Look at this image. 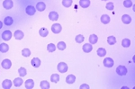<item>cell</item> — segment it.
I'll list each match as a JSON object with an SVG mask.
<instances>
[{"mask_svg":"<svg viewBox=\"0 0 135 89\" xmlns=\"http://www.w3.org/2000/svg\"><path fill=\"white\" fill-rule=\"evenodd\" d=\"M57 68L60 73H66L68 71V65L65 62H60L58 64Z\"/></svg>","mask_w":135,"mask_h":89,"instance_id":"cell-1","label":"cell"},{"mask_svg":"<svg viewBox=\"0 0 135 89\" xmlns=\"http://www.w3.org/2000/svg\"><path fill=\"white\" fill-rule=\"evenodd\" d=\"M116 73L120 76H125L127 74V68L124 66H118L116 68Z\"/></svg>","mask_w":135,"mask_h":89,"instance_id":"cell-2","label":"cell"},{"mask_svg":"<svg viewBox=\"0 0 135 89\" xmlns=\"http://www.w3.org/2000/svg\"><path fill=\"white\" fill-rule=\"evenodd\" d=\"M62 30V27L61 25L59 24H52L51 26V32L53 33H56V34H58V33H59L60 32H61Z\"/></svg>","mask_w":135,"mask_h":89,"instance_id":"cell-3","label":"cell"},{"mask_svg":"<svg viewBox=\"0 0 135 89\" xmlns=\"http://www.w3.org/2000/svg\"><path fill=\"white\" fill-rule=\"evenodd\" d=\"M3 6L5 7L6 10H9L11 9V8H13L14 3H13L12 0H5V1L3 2Z\"/></svg>","mask_w":135,"mask_h":89,"instance_id":"cell-4","label":"cell"},{"mask_svg":"<svg viewBox=\"0 0 135 89\" xmlns=\"http://www.w3.org/2000/svg\"><path fill=\"white\" fill-rule=\"evenodd\" d=\"M1 66H2L3 68H5V69H9L10 68H11V66H12V62H11V60H9V59H4V60L2 61V63H1Z\"/></svg>","mask_w":135,"mask_h":89,"instance_id":"cell-5","label":"cell"},{"mask_svg":"<svg viewBox=\"0 0 135 89\" xmlns=\"http://www.w3.org/2000/svg\"><path fill=\"white\" fill-rule=\"evenodd\" d=\"M104 66L106 68H112L114 66V60L111 58H105L104 59Z\"/></svg>","mask_w":135,"mask_h":89,"instance_id":"cell-6","label":"cell"},{"mask_svg":"<svg viewBox=\"0 0 135 89\" xmlns=\"http://www.w3.org/2000/svg\"><path fill=\"white\" fill-rule=\"evenodd\" d=\"M12 38V33L10 31H5L2 33V39L4 41H9Z\"/></svg>","mask_w":135,"mask_h":89,"instance_id":"cell-7","label":"cell"},{"mask_svg":"<svg viewBox=\"0 0 135 89\" xmlns=\"http://www.w3.org/2000/svg\"><path fill=\"white\" fill-rule=\"evenodd\" d=\"M26 14H28V15H33V14H35L36 12V9L35 7L33 6V5H28V6L26 7Z\"/></svg>","mask_w":135,"mask_h":89,"instance_id":"cell-8","label":"cell"},{"mask_svg":"<svg viewBox=\"0 0 135 89\" xmlns=\"http://www.w3.org/2000/svg\"><path fill=\"white\" fill-rule=\"evenodd\" d=\"M83 51L86 52V53H89V52L92 51L93 49V46L92 44H89V43H86V44L83 45Z\"/></svg>","mask_w":135,"mask_h":89,"instance_id":"cell-9","label":"cell"},{"mask_svg":"<svg viewBox=\"0 0 135 89\" xmlns=\"http://www.w3.org/2000/svg\"><path fill=\"white\" fill-rule=\"evenodd\" d=\"M49 18H50V21H57L59 19V14L57 12H54L52 11L49 14Z\"/></svg>","mask_w":135,"mask_h":89,"instance_id":"cell-10","label":"cell"},{"mask_svg":"<svg viewBox=\"0 0 135 89\" xmlns=\"http://www.w3.org/2000/svg\"><path fill=\"white\" fill-rule=\"evenodd\" d=\"M11 87H12V82H11V80L9 79H5L3 81L2 83V87L5 89H9L11 88Z\"/></svg>","mask_w":135,"mask_h":89,"instance_id":"cell-11","label":"cell"},{"mask_svg":"<svg viewBox=\"0 0 135 89\" xmlns=\"http://www.w3.org/2000/svg\"><path fill=\"white\" fill-rule=\"evenodd\" d=\"M14 38H15L16 40H22V39L24 38V33H23L22 31L17 30V31H15V32H14Z\"/></svg>","mask_w":135,"mask_h":89,"instance_id":"cell-12","label":"cell"},{"mask_svg":"<svg viewBox=\"0 0 135 89\" xmlns=\"http://www.w3.org/2000/svg\"><path fill=\"white\" fill-rule=\"evenodd\" d=\"M31 64H32L33 67H34V68H39V67L41 66L40 59H38V58H33L31 61Z\"/></svg>","mask_w":135,"mask_h":89,"instance_id":"cell-13","label":"cell"},{"mask_svg":"<svg viewBox=\"0 0 135 89\" xmlns=\"http://www.w3.org/2000/svg\"><path fill=\"white\" fill-rule=\"evenodd\" d=\"M36 9L40 11V12H43V11H44L46 9V5L43 2H38L37 5H36Z\"/></svg>","mask_w":135,"mask_h":89,"instance_id":"cell-14","label":"cell"},{"mask_svg":"<svg viewBox=\"0 0 135 89\" xmlns=\"http://www.w3.org/2000/svg\"><path fill=\"white\" fill-rule=\"evenodd\" d=\"M122 21H123V24H131V22H132V18H131V16L128 15V14H124V15H123V17H122Z\"/></svg>","mask_w":135,"mask_h":89,"instance_id":"cell-15","label":"cell"},{"mask_svg":"<svg viewBox=\"0 0 135 89\" xmlns=\"http://www.w3.org/2000/svg\"><path fill=\"white\" fill-rule=\"evenodd\" d=\"M79 5L82 8H88L90 5V0H80L79 1Z\"/></svg>","mask_w":135,"mask_h":89,"instance_id":"cell-16","label":"cell"},{"mask_svg":"<svg viewBox=\"0 0 135 89\" xmlns=\"http://www.w3.org/2000/svg\"><path fill=\"white\" fill-rule=\"evenodd\" d=\"M25 88L27 89H32L33 88V87H34V82H33V79H27L25 81Z\"/></svg>","mask_w":135,"mask_h":89,"instance_id":"cell-17","label":"cell"},{"mask_svg":"<svg viewBox=\"0 0 135 89\" xmlns=\"http://www.w3.org/2000/svg\"><path fill=\"white\" fill-rule=\"evenodd\" d=\"M76 81V77L74 75H69L66 77V83L67 84H73Z\"/></svg>","mask_w":135,"mask_h":89,"instance_id":"cell-18","label":"cell"},{"mask_svg":"<svg viewBox=\"0 0 135 89\" xmlns=\"http://www.w3.org/2000/svg\"><path fill=\"white\" fill-rule=\"evenodd\" d=\"M8 49H9V46H8L6 43H1V44H0V51L2 52V53L7 52Z\"/></svg>","mask_w":135,"mask_h":89,"instance_id":"cell-19","label":"cell"},{"mask_svg":"<svg viewBox=\"0 0 135 89\" xmlns=\"http://www.w3.org/2000/svg\"><path fill=\"white\" fill-rule=\"evenodd\" d=\"M23 79H22V77H17V78H14V87H21L22 85H23Z\"/></svg>","mask_w":135,"mask_h":89,"instance_id":"cell-20","label":"cell"},{"mask_svg":"<svg viewBox=\"0 0 135 89\" xmlns=\"http://www.w3.org/2000/svg\"><path fill=\"white\" fill-rule=\"evenodd\" d=\"M98 41V37H97L95 34H91L89 36V42L90 44H95Z\"/></svg>","mask_w":135,"mask_h":89,"instance_id":"cell-21","label":"cell"},{"mask_svg":"<svg viewBox=\"0 0 135 89\" xmlns=\"http://www.w3.org/2000/svg\"><path fill=\"white\" fill-rule=\"evenodd\" d=\"M101 22L104 24H107L110 22V16L107 15V14H103L102 16H101Z\"/></svg>","mask_w":135,"mask_h":89,"instance_id":"cell-22","label":"cell"},{"mask_svg":"<svg viewBox=\"0 0 135 89\" xmlns=\"http://www.w3.org/2000/svg\"><path fill=\"white\" fill-rule=\"evenodd\" d=\"M40 87L42 89H49L50 88V83L48 82V81H45V80H43V81H42L40 84Z\"/></svg>","mask_w":135,"mask_h":89,"instance_id":"cell-23","label":"cell"},{"mask_svg":"<svg viewBox=\"0 0 135 89\" xmlns=\"http://www.w3.org/2000/svg\"><path fill=\"white\" fill-rule=\"evenodd\" d=\"M97 55L99 57H104L106 55V50L104 48H99V49H97Z\"/></svg>","mask_w":135,"mask_h":89,"instance_id":"cell-24","label":"cell"},{"mask_svg":"<svg viewBox=\"0 0 135 89\" xmlns=\"http://www.w3.org/2000/svg\"><path fill=\"white\" fill-rule=\"evenodd\" d=\"M39 33H40V35L42 36V37L44 38L49 34V32H48V30L46 28H41L40 31H39Z\"/></svg>","mask_w":135,"mask_h":89,"instance_id":"cell-25","label":"cell"},{"mask_svg":"<svg viewBox=\"0 0 135 89\" xmlns=\"http://www.w3.org/2000/svg\"><path fill=\"white\" fill-rule=\"evenodd\" d=\"M4 23H5V25H12L13 23H14V20H13L12 17H10V16H7L5 18V21H4Z\"/></svg>","mask_w":135,"mask_h":89,"instance_id":"cell-26","label":"cell"},{"mask_svg":"<svg viewBox=\"0 0 135 89\" xmlns=\"http://www.w3.org/2000/svg\"><path fill=\"white\" fill-rule=\"evenodd\" d=\"M50 81L53 83H58L59 81V76L58 74H52L50 77Z\"/></svg>","mask_w":135,"mask_h":89,"instance_id":"cell-27","label":"cell"},{"mask_svg":"<svg viewBox=\"0 0 135 89\" xmlns=\"http://www.w3.org/2000/svg\"><path fill=\"white\" fill-rule=\"evenodd\" d=\"M122 45L123 47L124 48H128L131 46V41L129 39H123V42H122Z\"/></svg>","mask_w":135,"mask_h":89,"instance_id":"cell-28","label":"cell"},{"mask_svg":"<svg viewBox=\"0 0 135 89\" xmlns=\"http://www.w3.org/2000/svg\"><path fill=\"white\" fill-rule=\"evenodd\" d=\"M57 48L59 50H64L66 49V43L64 42H59L57 45Z\"/></svg>","mask_w":135,"mask_h":89,"instance_id":"cell-29","label":"cell"},{"mask_svg":"<svg viewBox=\"0 0 135 89\" xmlns=\"http://www.w3.org/2000/svg\"><path fill=\"white\" fill-rule=\"evenodd\" d=\"M18 74L20 75V77H25L26 74H27V71L24 68H20L18 69Z\"/></svg>","mask_w":135,"mask_h":89,"instance_id":"cell-30","label":"cell"},{"mask_svg":"<svg viewBox=\"0 0 135 89\" xmlns=\"http://www.w3.org/2000/svg\"><path fill=\"white\" fill-rule=\"evenodd\" d=\"M75 40H76V42H78V43H82V42H84V40H85V37H84L82 34H78V35L76 36Z\"/></svg>","mask_w":135,"mask_h":89,"instance_id":"cell-31","label":"cell"},{"mask_svg":"<svg viewBox=\"0 0 135 89\" xmlns=\"http://www.w3.org/2000/svg\"><path fill=\"white\" fill-rule=\"evenodd\" d=\"M107 42H108V44H110V45L115 44V42H116L115 37H114V36H109L108 39H107Z\"/></svg>","mask_w":135,"mask_h":89,"instance_id":"cell-32","label":"cell"},{"mask_svg":"<svg viewBox=\"0 0 135 89\" xmlns=\"http://www.w3.org/2000/svg\"><path fill=\"white\" fill-rule=\"evenodd\" d=\"M22 55L24 57H29L31 55V50L29 49H27V48H25V49H24L22 50Z\"/></svg>","mask_w":135,"mask_h":89,"instance_id":"cell-33","label":"cell"},{"mask_svg":"<svg viewBox=\"0 0 135 89\" xmlns=\"http://www.w3.org/2000/svg\"><path fill=\"white\" fill-rule=\"evenodd\" d=\"M47 49H48V51L53 52L55 51V49H56V46H55L53 43H49L47 46Z\"/></svg>","mask_w":135,"mask_h":89,"instance_id":"cell-34","label":"cell"},{"mask_svg":"<svg viewBox=\"0 0 135 89\" xmlns=\"http://www.w3.org/2000/svg\"><path fill=\"white\" fill-rule=\"evenodd\" d=\"M62 5L65 7H69L72 5V0H62Z\"/></svg>","mask_w":135,"mask_h":89,"instance_id":"cell-35","label":"cell"},{"mask_svg":"<svg viewBox=\"0 0 135 89\" xmlns=\"http://www.w3.org/2000/svg\"><path fill=\"white\" fill-rule=\"evenodd\" d=\"M123 5L125 7H127V8H130V7L133 5V2H132L131 0H124V1H123Z\"/></svg>","mask_w":135,"mask_h":89,"instance_id":"cell-36","label":"cell"},{"mask_svg":"<svg viewBox=\"0 0 135 89\" xmlns=\"http://www.w3.org/2000/svg\"><path fill=\"white\" fill-rule=\"evenodd\" d=\"M106 9L107 10H113L114 8V3H112V2H109L108 4L106 5Z\"/></svg>","mask_w":135,"mask_h":89,"instance_id":"cell-37","label":"cell"},{"mask_svg":"<svg viewBox=\"0 0 135 89\" xmlns=\"http://www.w3.org/2000/svg\"><path fill=\"white\" fill-rule=\"evenodd\" d=\"M80 89H88L89 88V86L87 84H83V85H81L80 87H79Z\"/></svg>","mask_w":135,"mask_h":89,"instance_id":"cell-38","label":"cell"},{"mask_svg":"<svg viewBox=\"0 0 135 89\" xmlns=\"http://www.w3.org/2000/svg\"><path fill=\"white\" fill-rule=\"evenodd\" d=\"M2 26H3V23L1 21H0V29L2 28Z\"/></svg>","mask_w":135,"mask_h":89,"instance_id":"cell-39","label":"cell"},{"mask_svg":"<svg viewBox=\"0 0 135 89\" xmlns=\"http://www.w3.org/2000/svg\"><path fill=\"white\" fill-rule=\"evenodd\" d=\"M103 1H107V0H103Z\"/></svg>","mask_w":135,"mask_h":89,"instance_id":"cell-40","label":"cell"}]
</instances>
